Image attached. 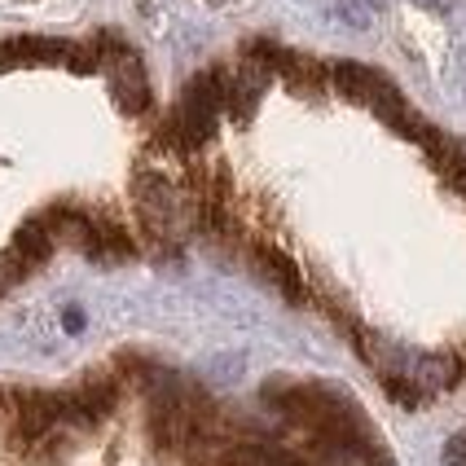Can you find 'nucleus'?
<instances>
[{"label":"nucleus","instance_id":"1","mask_svg":"<svg viewBox=\"0 0 466 466\" xmlns=\"http://www.w3.org/2000/svg\"><path fill=\"white\" fill-rule=\"evenodd\" d=\"M422 146H427V155L436 158V167H441L444 177H449V181L466 194V146H462V141L441 137L436 128H427V132H422Z\"/></svg>","mask_w":466,"mask_h":466},{"label":"nucleus","instance_id":"2","mask_svg":"<svg viewBox=\"0 0 466 466\" xmlns=\"http://www.w3.org/2000/svg\"><path fill=\"white\" fill-rule=\"evenodd\" d=\"M330 79H335V88L343 93V97H352V102H370L388 79L379 76V71H370V66H357V62H339L335 71H330Z\"/></svg>","mask_w":466,"mask_h":466},{"label":"nucleus","instance_id":"3","mask_svg":"<svg viewBox=\"0 0 466 466\" xmlns=\"http://www.w3.org/2000/svg\"><path fill=\"white\" fill-rule=\"evenodd\" d=\"M53 251V233L45 220H26L18 238H14V256L23 259V264H40V259Z\"/></svg>","mask_w":466,"mask_h":466},{"label":"nucleus","instance_id":"4","mask_svg":"<svg viewBox=\"0 0 466 466\" xmlns=\"http://www.w3.org/2000/svg\"><path fill=\"white\" fill-rule=\"evenodd\" d=\"M115 93H119V106H124V110H141V106H146V84H141V71H137L132 53H119Z\"/></svg>","mask_w":466,"mask_h":466},{"label":"nucleus","instance_id":"5","mask_svg":"<svg viewBox=\"0 0 466 466\" xmlns=\"http://www.w3.org/2000/svg\"><path fill=\"white\" fill-rule=\"evenodd\" d=\"M259 264H264V273L282 286L290 299H304V278H299V268H295L282 251H259Z\"/></svg>","mask_w":466,"mask_h":466},{"label":"nucleus","instance_id":"6","mask_svg":"<svg viewBox=\"0 0 466 466\" xmlns=\"http://www.w3.org/2000/svg\"><path fill=\"white\" fill-rule=\"evenodd\" d=\"M418 370V383L422 388H449V383H458V357H422V361L414 365Z\"/></svg>","mask_w":466,"mask_h":466},{"label":"nucleus","instance_id":"7","mask_svg":"<svg viewBox=\"0 0 466 466\" xmlns=\"http://www.w3.org/2000/svg\"><path fill=\"white\" fill-rule=\"evenodd\" d=\"M441 466H466V431L449 436L441 449Z\"/></svg>","mask_w":466,"mask_h":466},{"label":"nucleus","instance_id":"8","mask_svg":"<svg viewBox=\"0 0 466 466\" xmlns=\"http://www.w3.org/2000/svg\"><path fill=\"white\" fill-rule=\"evenodd\" d=\"M23 259L14 256V251H5V256H0V295H5V290H9V286L18 282V278H23Z\"/></svg>","mask_w":466,"mask_h":466},{"label":"nucleus","instance_id":"9","mask_svg":"<svg viewBox=\"0 0 466 466\" xmlns=\"http://www.w3.org/2000/svg\"><path fill=\"white\" fill-rule=\"evenodd\" d=\"M383 388L391 391V400H400V405H418V383H405V379L388 374V379H383Z\"/></svg>","mask_w":466,"mask_h":466},{"label":"nucleus","instance_id":"10","mask_svg":"<svg viewBox=\"0 0 466 466\" xmlns=\"http://www.w3.org/2000/svg\"><path fill=\"white\" fill-rule=\"evenodd\" d=\"M418 5H427V9H449V0H418Z\"/></svg>","mask_w":466,"mask_h":466}]
</instances>
